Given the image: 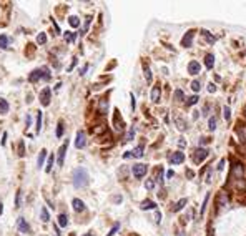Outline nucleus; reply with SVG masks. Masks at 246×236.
I'll return each instance as SVG.
<instances>
[{
  "mask_svg": "<svg viewBox=\"0 0 246 236\" xmlns=\"http://www.w3.org/2000/svg\"><path fill=\"white\" fill-rule=\"evenodd\" d=\"M107 110H108V100L103 98L102 102H100V113L105 115V113H107Z\"/></svg>",
  "mask_w": 246,
  "mask_h": 236,
  "instance_id": "412c9836",
  "label": "nucleus"
},
{
  "mask_svg": "<svg viewBox=\"0 0 246 236\" xmlns=\"http://www.w3.org/2000/svg\"><path fill=\"white\" fill-rule=\"evenodd\" d=\"M150 97H151V100H153V103H158V102H160V86H158V85H155V86L151 88Z\"/></svg>",
  "mask_w": 246,
  "mask_h": 236,
  "instance_id": "ddd939ff",
  "label": "nucleus"
},
{
  "mask_svg": "<svg viewBox=\"0 0 246 236\" xmlns=\"http://www.w3.org/2000/svg\"><path fill=\"white\" fill-rule=\"evenodd\" d=\"M18 155H20V156L25 155V146H23V141L18 143Z\"/></svg>",
  "mask_w": 246,
  "mask_h": 236,
  "instance_id": "a18cd8bd",
  "label": "nucleus"
},
{
  "mask_svg": "<svg viewBox=\"0 0 246 236\" xmlns=\"http://www.w3.org/2000/svg\"><path fill=\"white\" fill-rule=\"evenodd\" d=\"M155 186H156V181L153 180V178L151 180H146V183H145V188H146V190H153Z\"/></svg>",
  "mask_w": 246,
  "mask_h": 236,
  "instance_id": "4c0bfd02",
  "label": "nucleus"
},
{
  "mask_svg": "<svg viewBox=\"0 0 246 236\" xmlns=\"http://www.w3.org/2000/svg\"><path fill=\"white\" fill-rule=\"evenodd\" d=\"M155 223L156 224L161 223V213H160V211H156V213H155Z\"/></svg>",
  "mask_w": 246,
  "mask_h": 236,
  "instance_id": "49530a36",
  "label": "nucleus"
},
{
  "mask_svg": "<svg viewBox=\"0 0 246 236\" xmlns=\"http://www.w3.org/2000/svg\"><path fill=\"white\" fill-rule=\"evenodd\" d=\"M40 218H42V221H43V223H47V221L50 220V215H48L47 208H42V210H40Z\"/></svg>",
  "mask_w": 246,
  "mask_h": 236,
  "instance_id": "c85d7f7f",
  "label": "nucleus"
},
{
  "mask_svg": "<svg viewBox=\"0 0 246 236\" xmlns=\"http://www.w3.org/2000/svg\"><path fill=\"white\" fill-rule=\"evenodd\" d=\"M140 208H142V210H155L156 208V203H153L151 200H145V201L140 203Z\"/></svg>",
  "mask_w": 246,
  "mask_h": 236,
  "instance_id": "4468645a",
  "label": "nucleus"
},
{
  "mask_svg": "<svg viewBox=\"0 0 246 236\" xmlns=\"http://www.w3.org/2000/svg\"><path fill=\"white\" fill-rule=\"evenodd\" d=\"M45 158H47V150H42L40 155H38V160H37V166H38V168L43 166V161H45Z\"/></svg>",
  "mask_w": 246,
  "mask_h": 236,
  "instance_id": "6ab92c4d",
  "label": "nucleus"
},
{
  "mask_svg": "<svg viewBox=\"0 0 246 236\" xmlns=\"http://www.w3.org/2000/svg\"><path fill=\"white\" fill-rule=\"evenodd\" d=\"M83 236H93V234H91V233H86V234H83Z\"/></svg>",
  "mask_w": 246,
  "mask_h": 236,
  "instance_id": "e2e57ef3",
  "label": "nucleus"
},
{
  "mask_svg": "<svg viewBox=\"0 0 246 236\" xmlns=\"http://www.w3.org/2000/svg\"><path fill=\"white\" fill-rule=\"evenodd\" d=\"M50 97H52V90L48 88V86L40 91V103L43 107H48V105H50Z\"/></svg>",
  "mask_w": 246,
  "mask_h": 236,
  "instance_id": "39448f33",
  "label": "nucleus"
},
{
  "mask_svg": "<svg viewBox=\"0 0 246 236\" xmlns=\"http://www.w3.org/2000/svg\"><path fill=\"white\" fill-rule=\"evenodd\" d=\"M206 156H208V150H205V148H196L191 155V160H193V163H201L203 160H206Z\"/></svg>",
  "mask_w": 246,
  "mask_h": 236,
  "instance_id": "7ed1b4c3",
  "label": "nucleus"
},
{
  "mask_svg": "<svg viewBox=\"0 0 246 236\" xmlns=\"http://www.w3.org/2000/svg\"><path fill=\"white\" fill-rule=\"evenodd\" d=\"M115 128L118 130H123V123H122V118H120V115H118V110H115Z\"/></svg>",
  "mask_w": 246,
  "mask_h": 236,
  "instance_id": "f3484780",
  "label": "nucleus"
},
{
  "mask_svg": "<svg viewBox=\"0 0 246 236\" xmlns=\"http://www.w3.org/2000/svg\"><path fill=\"white\" fill-rule=\"evenodd\" d=\"M186 176L188 178H193V176H195V173H193L191 170H186Z\"/></svg>",
  "mask_w": 246,
  "mask_h": 236,
  "instance_id": "6e6d98bb",
  "label": "nucleus"
},
{
  "mask_svg": "<svg viewBox=\"0 0 246 236\" xmlns=\"http://www.w3.org/2000/svg\"><path fill=\"white\" fill-rule=\"evenodd\" d=\"M175 122H176L178 130H186V128H188V127H186V122H185V120H183L181 117H178V118L175 120Z\"/></svg>",
  "mask_w": 246,
  "mask_h": 236,
  "instance_id": "5701e85b",
  "label": "nucleus"
},
{
  "mask_svg": "<svg viewBox=\"0 0 246 236\" xmlns=\"http://www.w3.org/2000/svg\"><path fill=\"white\" fill-rule=\"evenodd\" d=\"M155 181L158 183V185H163V168H158V170H156V178H155Z\"/></svg>",
  "mask_w": 246,
  "mask_h": 236,
  "instance_id": "bb28decb",
  "label": "nucleus"
},
{
  "mask_svg": "<svg viewBox=\"0 0 246 236\" xmlns=\"http://www.w3.org/2000/svg\"><path fill=\"white\" fill-rule=\"evenodd\" d=\"M225 163H226V160L223 158V160L220 161V165H218V170H220V171H221V170H223V168H225Z\"/></svg>",
  "mask_w": 246,
  "mask_h": 236,
  "instance_id": "603ef678",
  "label": "nucleus"
},
{
  "mask_svg": "<svg viewBox=\"0 0 246 236\" xmlns=\"http://www.w3.org/2000/svg\"><path fill=\"white\" fill-rule=\"evenodd\" d=\"M86 145V137H85V132H78L77 133V140H75V146L78 148H85Z\"/></svg>",
  "mask_w": 246,
  "mask_h": 236,
  "instance_id": "0eeeda50",
  "label": "nucleus"
},
{
  "mask_svg": "<svg viewBox=\"0 0 246 236\" xmlns=\"http://www.w3.org/2000/svg\"><path fill=\"white\" fill-rule=\"evenodd\" d=\"M178 146H180V148H185V146H186L185 138H180V140H178Z\"/></svg>",
  "mask_w": 246,
  "mask_h": 236,
  "instance_id": "8fccbe9b",
  "label": "nucleus"
},
{
  "mask_svg": "<svg viewBox=\"0 0 246 236\" xmlns=\"http://www.w3.org/2000/svg\"><path fill=\"white\" fill-rule=\"evenodd\" d=\"M86 70H88V65H85V67H83V68H81V70H80V75H85V72H86Z\"/></svg>",
  "mask_w": 246,
  "mask_h": 236,
  "instance_id": "4d7b16f0",
  "label": "nucleus"
},
{
  "mask_svg": "<svg viewBox=\"0 0 246 236\" xmlns=\"http://www.w3.org/2000/svg\"><path fill=\"white\" fill-rule=\"evenodd\" d=\"M90 20H91V17L86 18V22H85V25H83V33H86V30H88V27H90Z\"/></svg>",
  "mask_w": 246,
  "mask_h": 236,
  "instance_id": "09e8293b",
  "label": "nucleus"
},
{
  "mask_svg": "<svg viewBox=\"0 0 246 236\" xmlns=\"http://www.w3.org/2000/svg\"><path fill=\"white\" fill-rule=\"evenodd\" d=\"M244 117H246V107H244Z\"/></svg>",
  "mask_w": 246,
  "mask_h": 236,
  "instance_id": "0e129e2a",
  "label": "nucleus"
},
{
  "mask_svg": "<svg viewBox=\"0 0 246 236\" xmlns=\"http://www.w3.org/2000/svg\"><path fill=\"white\" fill-rule=\"evenodd\" d=\"M53 161H55V158H53V156H50V158H48V163H47V166H45V171H47V173H50V171H52Z\"/></svg>",
  "mask_w": 246,
  "mask_h": 236,
  "instance_id": "58836bf2",
  "label": "nucleus"
},
{
  "mask_svg": "<svg viewBox=\"0 0 246 236\" xmlns=\"http://www.w3.org/2000/svg\"><path fill=\"white\" fill-rule=\"evenodd\" d=\"M63 135V123L58 122V127H57V138H60Z\"/></svg>",
  "mask_w": 246,
  "mask_h": 236,
  "instance_id": "37998d69",
  "label": "nucleus"
},
{
  "mask_svg": "<svg viewBox=\"0 0 246 236\" xmlns=\"http://www.w3.org/2000/svg\"><path fill=\"white\" fill-rule=\"evenodd\" d=\"M210 193H206L205 196V200H203V206H201V215H205V211H206V206H208V201H210Z\"/></svg>",
  "mask_w": 246,
  "mask_h": 236,
  "instance_id": "f704fd0d",
  "label": "nucleus"
},
{
  "mask_svg": "<svg viewBox=\"0 0 246 236\" xmlns=\"http://www.w3.org/2000/svg\"><path fill=\"white\" fill-rule=\"evenodd\" d=\"M200 88H201V86H200V81H198V80L191 81V90H193V91H200Z\"/></svg>",
  "mask_w": 246,
  "mask_h": 236,
  "instance_id": "c03bdc74",
  "label": "nucleus"
},
{
  "mask_svg": "<svg viewBox=\"0 0 246 236\" xmlns=\"http://www.w3.org/2000/svg\"><path fill=\"white\" fill-rule=\"evenodd\" d=\"M3 213V208H2V203H0V215Z\"/></svg>",
  "mask_w": 246,
  "mask_h": 236,
  "instance_id": "680f3d73",
  "label": "nucleus"
},
{
  "mask_svg": "<svg viewBox=\"0 0 246 236\" xmlns=\"http://www.w3.org/2000/svg\"><path fill=\"white\" fill-rule=\"evenodd\" d=\"M118 228H120V224L117 223V224L113 226V228H112V231H110V233H108L107 236H113V234H115V233H117V231H118Z\"/></svg>",
  "mask_w": 246,
  "mask_h": 236,
  "instance_id": "de8ad7c7",
  "label": "nucleus"
},
{
  "mask_svg": "<svg viewBox=\"0 0 246 236\" xmlns=\"http://www.w3.org/2000/svg\"><path fill=\"white\" fill-rule=\"evenodd\" d=\"M5 140H7V133H3V137H2V145H5Z\"/></svg>",
  "mask_w": 246,
  "mask_h": 236,
  "instance_id": "bf43d9fd",
  "label": "nucleus"
},
{
  "mask_svg": "<svg viewBox=\"0 0 246 236\" xmlns=\"http://www.w3.org/2000/svg\"><path fill=\"white\" fill-rule=\"evenodd\" d=\"M113 201H115V203H120V201H122V196H120V195H118V196H115Z\"/></svg>",
  "mask_w": 246,
  "mask_h": 236,
  "instance_id": "13d9d810",
  "label": "nucleus"
},
{
  "mask_svg": "<svg viewBox=\"0 0 246 236\" xmlns=\"http://www.w3.org/2000/svg\"><path fill=\"white\" fill-rule=\"evenodd\" d=\"M20 201H22V191L18 190L17 196H15V208H20Z\"/></svg>",
  "mask_w": 246,
  "mask_h": 236,
  "instance_id": "79ce46f5",
  "label": "nucleus"
},
{
  "mask_svg": "<svg viewBox=\"0 0 246 236\" xmlns=\"http://www.w3.org/2000/svg\"><path fill=\"white\" fill-rule=\"evenodd\" d=\"M223 117H225L226 122H230V120H231V110H230V107H223Z\"/></svg>",
  "mask_w": 246,
  "mask_h": 236,
  "instance_id": "2f4dec72",
  "label": "nucleus"
},
{
  "mask_svg": "<svg viewBox=\"0 0 246 236\" xmlns=\"http://www.w3.org/2000/svg\"><path fill=\"white\" fill-rule=\"evenodd\" d=\"M205 65H206V68H213L215 67V55L213 53H208L205 57Z\"/></svg>",
  "mask_w": 246,
  "mask_h": 236,
  "instance_id": "dca6fc26",
  "label": "nucleus"
},
{
  "mask_svg": "<svg viewBox=\"0 0 246 236\" xmlns=\"http://www.w3.org/2000/svg\"><path fill=\"white\" fill-rule=\"evenodd\" d=\"M236 135L241 141H246V125H238L236 127Z\"/></svg>",
  "mask_w": 246,
  "mask_h": 236,
  "instance_id": "f8f14e48",
  "label": "nucleus"
},
{
  "mask_svg": "<svg viewBox=\"0 0 246 236\" xmlns=\"http://www.w3.org/2000/svg\"><path fill=\"white\" fill-rule=\"evenodd\" d=\"M45 42H47V35H45V33H38V35H37V43H38V45H43Z\"/></svg>",
  "mask_w": 246,
  "mask_h": 236,
  "instance_id": "e433bc0d",
  "label": "nucleus"
},
{
  "mask_svg": "<svg viewBox=\"0 0 246 236\" xmlns=\"http://www.w3.org/2000/svg\"><path fill=\"white\" fill-rule=\"evenodd\" d=\"M42 130V112H38L37 115V133H40Z\"/></svg>",
  "mask_w": 246,
  "mask_h": 236,
  "instance_id": "a19ab883",
  "label": "nucleus"
},
{
  "mask_svg": "<svg viewBox=\"0 0 246 236\" xmlns=\"http://www.w3.org/2000/svg\"><path fill=\"white\" fill-rule=\"evenodd\" d=\"M25 123H27V128L30 127V123H32V118H30V115H27V118H25Z\"/></svg>",
  "mask_w": 246,
  "mask_h": 236,
  "instance_id": "864d4df0",
  "label": "nucleus"
},
{
  "mask_svg": "<svg viewBox=\"0 0 246 236\" xmlns=\"http://www.w3.org/2000/svg\"><path fill=\"white\" fill-rule=\"evenodd\" d=\"M58 224L62 226V228H65V226L68 224V216H67V215H60L58 216Z\"/></svg>",
  "mask_w": 246,
  "mask_h": 236,
  "instance_id": "a878e982",
  "label": "nucleus"
},
{
  "mask_svg": "<svg viewBox=\"0 0 246 236\" xmlns=\"http://www.w3.org/2000/svg\"><path fill=\"white\" fill-rule=\"evenodd\" d=\"M67 148H68V141H65L63 145L60 146V150H58V155H57V161H58V165H60V166L63 165V160H65V153H67Z\"/></svg>",
  "mask_w": 246,
  "mask_h": 236,
  "instance_id": "6e6552de",
  "label": "nucleus"
},
{
  "mask_svg": "<svg viewBox=\"0 0 246 236\" xmlns=\"http://www.w3.org/2000/svg\"><path fill=\"white\" fill-rule=\"evenodd\" d=\"M198 100H200V98H198V95H193V97H190V98L186 100V105H188V107H191V105L198 103Z\"/></svg>",
  "mask_w": 246,
  "mask_h": 236,
  "instance_id": "c9c22d12",
  "label": "nucleus"
},
{
  "mask_svg": "<svg viewBox=\"0 0 246 236\" xmlns=\"http://www.w3.org/2000/svg\"><path fill=\"white\" fill-rule=\"evenodd\" d=\"M132 108L135 110V97H133V95H132Z\"/></svg>",
  "mask_w": 246,
  "mask_h": 236,
  "instance_id": "052dcab7",
  "label": "nucleus"
},
{
  "mask_svg": "<svg viewBox=\"0 0 246 236\" xmlns=\"http://www.w3.org/2000/svg\"><path fill=\"white\" fill-rule=\"evenodd\" d=\"M132 156H135V158H140V156H143V145H140V146H137L135 150L132 151Z\"/></svg>",
  "mask_w": 246,
  "mask_h": 236,
  "instance_id": "393cba45",
  "label": "nucleus"
},
{
  "mask_svg": "<svg viewBox=\"0 0 246 236\" xmlns=\"http://www.w3.org/2000/svg\"><path fill=\"white\" fill-rule=\"evenodd\" d=\"M8 37L7 35H0V49H8Z\"/></svg>",
  "mask_w": 246,
  "mask_h": 236,
  "instance_id": "4be33fe9",
  "label": "nucleus"
},
{
  "mask_svg": "<svg viewBox=\"0 0 246 236\" xmlns=\"http://www.w3.org/2000/svg\"><path fill=\"white\" fill-rule=\"evenodd\" d=\"M72 205H73V210H75V211H78V213H80V211H83V210H85V203H83L81 200H78V198H73V201H72Z\"/></svg>",
  "mask_w": 246,
  "mask_h": 236,
  "instance_id": "2eb2a0df",
  "label": "nucleus"
},
{
  "mask_svg": "<svg viewBox=\"0 0 246 236\" xmlns=\"http://www.w3.org/2000/svg\"><path fill=\"white\" fill-rule=\"evenodd\" d=\"M65 42H68V43H72V42H75V38H77V33H73V32H65Z\"/></svg>",
  "mask_w": 246,
  "mask_h": 236,
  "instance_id": "b1692460",
  "label": "nucleus"
},
{
  "mask_svg": "<svg viewBox=\"0 0 246 236\" xmlns=\"http://www.w3.org/2000/svg\"><path fill=\"white\" fill-rule=\"evenodd\" d=\"M200 70H201V65L198 63V62H190V63H188V72H190L191 75H198L200 73Z\"/></svg>",
  "mask_w": 246,
  "mask_h": 236,
  "instance_id": "9b49d317",
  "label": "nucleus"
},
{
  "mask_svg": "<svg viewBox=\"0 0 246 236\" xmlns=\"http://www.w3.org/2000/svg\"><path fill=\"white\" fill-rule=\"evenodd\" d=\"M133 137H135V127H132V128L128 130L127 137H125V141H132V140H133Z\"/></svg>",
  "mask_w": 246,
  "mask_h": 236,
  "instance_id": "72a5a7b5",
  "label": "nucleus"
},
{
  "mask_svg": "<svg viewBox=\"0 0 246 236\" xmlns=\"http://www.w3.org/2000/svg\"><path fill=\"white\" fill-rule=\"evenodd\" d=\"M45 76V67H42V68H37V70H33L30 76H28V81H32V83H35V81H38L40 78H43Z\"/></svg>",
  "mask_w": 246,
  "mask_h": 236,
  "instance_id": "20e7f679",
  "label": "nucleus"
},
{
  "mask_svg": "<svg viewBox=\"0 0 246 236\" xmlns=\"http://www.w3.org/2000/svg\"><path fill=\"white\" fill-rule=\"evenodd\" d=\"M203 37H205V40H206V42H208V43H210V45H213V43H215V37H213V35H211V33H210V32H206V30H205V32H203Z\"/></svg>",
  "mask_w": 246,
  "mask_h": 236,
  "instance_id": "c756f323",
  "label": "nucleus"
},
{
  "mask_svg": "<svg viewBox=\"0 0 246 236\" xmlns=\"http://www.w3.org/2000/svg\"><path fill=\"white\" fill-rule=\"evenodd\" d=\"M208 90H210V93H215V91H216V85L215 83H210L208 85Z\"/></svg>",
  "mask_w": 246,
  "mask_h": 236,
  "instance_id": "3c124183",
  "label": "nucleus"
},
{
  "mask_svg": "<svg viewBox=\"0 0 246 236\" xmlns=\"http://www.w3.org/2000/svg\"><path fill=\"white\" fill-rule=\"evenodd\" d=\"M75 65H77V58H73V62H72V65H70L67 70H68V72H70V70H73V67H75Z\"/></svg>",
  "mask_w": 246,
  "mask_h": 236,
  "instance_id": "5fc2aeb1",
  "label": "nucleus"
},
{
  "mask_svg": "<svg viewBox=\"0 0 246 236\" xmlns=\"http://www.w3.org/2000/svg\"><path fill=\"white\" fill-rule=\"evenodd\" d=\"M17 226H18V231H20V233H30V224L25 221V218H18Z\"/></svg>",
  "mask_w": 246,
  "mask_h": 236,
  "instance_id": "1a4fd4ad",
  "label": "nucleus"
},
{
  "mask_svg": "<svg viewBox=\"0 0 246 236\" xmlns=\"http://www.w3.org/2000/svg\"><path fill=\"white\" fill-rule=\"evenodd\" d=\"M68 23H70L73 28H77V27L80 25V20H78V17H70V18H68Z\"/></svg>",
  "mask_w": 246,
  "mask_h": 236,
  "instance_id": "473e14b6",
  "label": "nucleus"
},
{
  "mask_svg": "<svg viewBox=\"0 0 246 236\" xmlns=\"http://www.w3.org/2000/svg\"><path fill=\"white\" fill-rule=\"evenodd\" d=\"M193 38H195V30H188V32L185 33V37L181 38V47L190 49L191 43H193Z\"/></svg>",
  "mask_w": 246,
  "mask_h": 236,
  "instance_id": "423d86ee",
  "label": "nucleus"
},
{
  "mask_svg": "<svg viewBox=\"0 0 246 236\" xmlns=\"http://www.w3.org/2000/svg\"><path fill=\"white\" fill-rule=\"evenodd\" d=\"M175 100L176 102H183V100H185V93H183V90H175Z\"/></svg>",
  "mask_w": 246,
  "mask_h": 236,
  "instance_id": "7c9ffc66",
  "label": "nucleus"
},
{
  "mask_svg": "<svg viewBox=\"0 0 246 236\" xmlns=\"http://www.w3.org/2000/svg\"><path fill=\"white\" fill-rule=\"evenodd\" d=\"M143 72H145V78H146V81H151V70H150V67H148L146 63H143Z\"/></svg>",
  "mask_w": 246,
  "mask_h": 236,
  "instance_id": "aec40b11",
  "label": "nucleus"
},
{
  "mask_svg": "<svg viewBox=\"0 0 246 236\" xmlns=\"http://www.w3.org/2000/svg\"><path fill=\"white\" fill-rule=\"evenodd\" d=\"M185 205H186V198H181L178 203H175V206H173V211H180Z\"/></svg>",
  "mask_w": 246,
  "mask_h": 236,
  "instance_id": "cd10ccee",
  "label": "nucleus"
},
{
  "mask_svg": "<svg viewBox=\"0 0 246 236\" xmlns=\"http://www.w3.org/2000/svg\"><path fill=\"white\" fill-rule=\"evenodd\" d=\"M5 113H8V103L7 100L0 98V115H5Z\"/></svg>",
  "mask_w": 246,
  "mask_h": 236,
  "instance_id": "a211bd4d",
  "label": "nucleus"
},
{
  "mask_svg": "<svg viewBox=\"0 0 246 236\" xmlns=\"http://www.w3.org/2000/svg\"><path fill=\"white\" fill-rule=\"evenodd\" d=\"M132 171H133V176L137 178V180H140V178H143L145 175H146L148 166L143 165V163H137V165L132 166Z\"/></svg>",
  "mask_w": 246,
  "mask_h": 236,
  "instance_id": "f03ea898",
  "label": "nucleus"
},
{
  "mask_svg": "<svg viewBox=\"0 0 246 236\" xmlns=\"http://www.w3.org/2000/svg\"><path fill=\"white\" fill-rule=\"evenodd\" d=\"M208 128H210V132H215V130H216V118H213V117L210 118V122H208Z\"/></svg>",
  "mask_w": 246,
  "mask_h": 236,
  "instance_id": "ea45409f",
  "label": "nucleus"
},
{
  "mask_svg": "<svg viewBox=\"0 0 246 236\" xmlns=\"http://www.w3.org/2000/svg\"><path fill=\"white\" fill-rule=\"evenodd\" d=\"M170 161L173 163V165L183 163V161H185V153H183V151H176V153H173L171 158H170Z\"/></svg>",
  "mask_w": 246,
  "mask_h": 236,
  "instance_id": "9d476101",
  "label": "nucleus"
},
{
  "mask_svg": "<svg viewBox=\"0 0 246 236\" xmlns=\"http://www.w3.org/2000/svg\"><path fill=\"white\" fill-rule=\"evenodd\" d=\"M88 185V173L85 168H77L73 170V186L75 188H83Z\"/></svg>",
  "mask_w": 246,
  "mask_h": 236,
  "instance_id": "f257e3e1",
  "label": "nucleus"
}]
</instances>
